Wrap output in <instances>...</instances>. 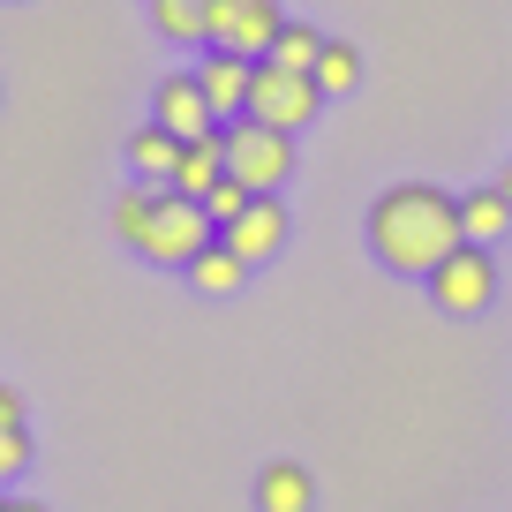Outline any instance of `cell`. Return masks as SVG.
Instances as JSON below:
<instances>
[{
    "mask_svg": "<svg viewBox=\"0 0 512 512\" xmlns=\"http://www.w3.org/2000/svg\"><path fill=\"white\" fill-rule=\"evenodd\" d=\"M362 234H369V256H377L384 272L430 279L467 241V226H460V196L452 189H437V181H392V189L369 204Z\"/></svg>",
    "mask_w": 512,
    "mask_h": 512,
    "instance_id": "6da1fadb",
    "label": "cell"
},
{
    "mask_svg": "<svg viewBox=\"0 0 512 512\" xmlns=\"http://www.w3.org/2000/svg\"><path fill=\"white\" fill-rule=\"evenodd\" d=\"M219 241V219L204 211V196H181V189H159V211H151L144 241H136V256L144 264H159V272H189L196 256Z\"/></svg>",
    "mask_w": 512,
    "mask_h": 512,
    "instance_id": "7a4b0ae2",
    "label": "cell"
},
{
    "mask_svg": "<svg viewBox=\"0 0 512 512\" xmlns=\"http://www.w3.org/2000/svg\"><path fill=\"white\" fill-rule=\"evenodd\" d=\"M226 174L241 181L249 196H287V181H294V136L287 128H272V121H226Z\"/></svg>",
    "mask_w": 512,
    "mask_h": 512,
    "instance_id": "3957f363",
    "label": "cell"
},
{
    "mask_svg": "<svg viewBox=\"0 0 512 512\" xmlns=\"http://www.w3.org/2000/svg\"><path fill=\"white\" fill-rule=\"evenodd\" d=\"M332 106V98L317 91V76H302V68H279V61H256V83H249V121H272L287 128V136H302L317 113Z\"/></svg>",
    "mask_w": 512,
    "mask_h": 512,
    "instance_id": "277c9868",
    "label": "cell"
},
{
    "mask_svg": "<svg viewBox=\"0 0 512 512\" xmlns=\"http://www.w3.org/2000/svg\"><path fill=\"white\" fill-rule=\"evenodd\" d=\"M422 287H430V302L445 309V317H482V309L497 302V256L482 249V241H460Z\"/></svg>",
    "mask_w": 512,
    "mask_h": 512,
    "instance_id": "5b68a950",
    "label": "cell"
},
{
    "mask_svg": "<svg viewBox=\"0 0 512 512\" xmlns=\"http://www.w3.org/2000/svg\"><path fill=\"white\" fill-rule=\"evenodd\" d=\"M279 31H287L279 0H211V46L241 53V61H272Z\"/></svg>",
    "mask_w": 512,
    "mask_h": 512,
    "instance_id": "8992f818",
    "label": "cell"
},
{
    "mask_svg": "<svg viewBox=\"0 0 512 512\" xmlns=\"http://www.w3.org/2000/svg\"><path fill=\"white\" fill-rule=\"evenodd\" d=\"M219 241H226V249H241L249 264H272V256L294 241V211H287V196H249V211H241V219H226V226H219Z\"/></svg>",
    "mask_w": 512,
    "mask_h": 512,
    "instance_id": "52a82bcc",
    "label": "cell"
},
{
    "mask_svg": "<svg viewBox=\"0 0 512 512\" xmlns=\"http://www.w3.org/2000/svg\"><path fill=\"white\" fill-rule=\"evenodd\" d=\"M151 121L174 128L181 144H196V136L226 128L219 113H211V98H204V83H196V68H174V76H159V91H151Z\"/></svg>",
    "mask_w": 512,
    "mask_h": 512,
    "instance_id": "ba28073f",
    "label": "cell"
},
{
    "mask_svg": "<svg viewBox=\"0 0 512 512\" xmlns=\"http://www.w3.org/2000/svg\"><path fill=\"white\" fill-rule=\"evenodd\" d=\"M196 83H204V98H211V113H219V121H241V113H249L256 61H241V53L211 46V53H204V68H196Z\"/></svg>",
    "mask_w": 512,
    "mask_h": 512,
    "instance_id": "9c48e42d",
    "label": "cell"
},
{
    "mask_svg": "<svg viewBox=\"0 0 512 512\" xmlns=\"http://www.w3.org/2000/svg\"><path fill=\"white\" fill-rule=\"evenodd\" d=\"M121 159H128V174H136V181L166 189V181H174V166H181V136H174V128H159V121H144V128L121 144Z\"/></svg>",
    "mask_w": 512,
    "mask_h": 512,
    "instance_id": "30bf717a",
    "label": "cell"
},
{
    "mask_svg": "<svg viewBox=\"0 0 512 512\" xmlns=\"http://www.w3.org/2000/svg\"><path fill=\"white\" fill-rule=\"evenodd\" d=\"M256 512H317V475L302 460H272L256 475Z\"/></svg>",
    "mask_w": 512,
    "mask_h": 512,
    "instance_id": "8fae6325",
    "label": "cell"
},
{
    "mask_svg": "<svg viewBox=\"0 0 512 512\" xmlns=\"http://www.w3.org/2000/svg\"><path fill=\"white\" fill-rule=\"evenodd\" d=\"M219 181H226V128H211V136L181 144V166H174V181H166V189H181V196H211Z\"/></svg>",
    "mask_w": 512,
    "mask_h": 512,
    "instance_id": "7c38bea8",
    "label": "cell"
},
{
    "mask_svg": "<svg viewBox=\"0 0 512 512\" xmlns=\"http://www.w3.org/2000/svg\"><path fill=\"white\" fill-rule=\"evenodd\" d=\"M249 272H256V264H249V256H241V249H226V241H211V249L196 256V264H189V272H181V279H189L196 294H211V302H226V294H241V287H249Z\"/></svg>",
    "mask_w": 512,
    "mask_h": 512,
    "instance_id": "4fadbf2b",
    "label": "cell"
},
{
    "mask_svg": "<svg viewBox=\"0 0 512 512\" xmlns=\"http://www.w3.org/2000/svg\"><path fill=\"white\" fill-rule=\"evenodd\" d=\"M460 226H467V241H482V249H497V241L512 234V204H505V189H467L460 196Z\"/></svg>",
    "mask_w": 512,
    "mask_h": 512,
    "instance_id": "5bb4252c",
    "label": "cell"
},
{
    "mask_svg": "<svg viewBox=\"0 0 512 512\" xmlns=\"http://www.w3.org/2000/svg\"><path fill=\"white\" fill-rule=\"evenodd\" d=\"M151 31L174 46H211V0H151Z\"/></svg>",
    "mask_w": 512,
    "mask_h": 512,
    "instance_id": "9a60e30c",
    "label": "cell"
},
{
    "mask_svg": "<svg viewBox=\"0 0 512 512\" xmlns=\"http://www.w3.org/2000/svg\"><path fill=\"white\" fill-rule=\"evenodd\" d=\"M151 211H159V189H151V181H128V189L113 196V234L136 249V241H144V226H151Z\"/></svg>",
    "mask_w": 512,
    "mask_h": 512,
    "instance_id": "2e32d148",
    "label": "cell"
},
{
    "mask_svg": "<svg viewBox=\"0 0 512 512\" xmlns=\"http://www.w3.org/2000/svg\"><path fill=\"white\" fill-rule=\"evenodd\" d=\"M354 83H362V53H354L347 38H324V61H317V91H324V98H347Z\"/></svg>",
    "mask_w": 512,
    "mask_h": 512,
    "instance_id": "e0dca14e",
    "label": "cell"
},
{
    "mask_svg": "<svg viewBox=\"0 0 512 512\" xmlns=\"http://www.w3.org/2000/svg\"><path fill=\"white\" fill-rule=\"evenodd\" d=\"M272 61H279V68H302V76H317L324 31H317V23H287V31H279V46H272Z\"/></svg>",
    "mask_w": 512,
    "mask_h": 512,
    "instance_id": "ac0fdd59",
    "label": "cell"
},
{
    "mask_svg": "<svg viewBox=\"0 0 512 512\" xmlns=\"http://www.w3.org/2000/svg\"><path fill=\"white\" fill-rule=\"evenodd\" d=\"M23 467H31V430H23V422H0V490H8Z\"/></svg>",
    "mask_w": 512,
    "mask_h": 512,
    "instance_id": "d6986e66",
    "label": "cell"
},
{
    "mask_svg": "<svg viewBox=\"0 0 512 512\" xmlns=\"http://www.w3.org/2000/svg\"><path fill=\"white\" fill-rule=\"evenodd\" d=\"M204 211H211V219H219V226H226V219H241V211H249V189H241V181H234V174H226V181H219V189H211V196H204Z\"/></svg>",
    "mask_w": 512,
    "mask_h": 512,
    "instance_id": "ffe728a7",
    "label": "cell"
},
{
    "mask_svg": "<svg viewBox=\"0 0 512 512\" xmlns=\"http://www.w3.org/2000/svg\"><path fill=\"white\" fill-rule=\"evenodd\" d=\"M0 422H23V392H8V384H0Z\"/></svg>",
    "mask_w": 512,
    "mask_h": 512,
    "instance_id": "44dd1931",
    "label": "cell"
},
{
    "mask_svg": "<svg viewBox=\"0 0 512 512\" xmlns=\"http://www.w3.org/2000/svg\"><path fill=\"white\" fill-rule=\"evenodd\" d=\"M0 512H46V505H38V497H8V490H0Z\"/></svg>",
    "mask_w": 512,
    "mask_h": 512,
    "instance_id": "7402d4cb",
    "label": "cell"
},
{
    "mask_svg": "<svg viewBox=\"0 0 512 512\" xmlns=\"http://www.w3.org/2000/svg\"><path fill=\"white\" fill-rule=\"evenodd\" d=\"M497 189H505V204H512V166H505V174H497Z\"/></svg>",
    "mask_w": 512,
    "mask_h": 512,
    "instance_id": "603a6c76",
    "label": "cell"
},
{
    "mask_svg": "<svg viewBox=\"0 0 512 512\" xmlns=\"http://www.w3.org/2000/svg\"><path fill=\"white\" fill-rule=\"evenodd\" d=\"M0 91H8V83H0Z\"/></svg>",
    "mask_w": 512,
    "mask_h": 512,
    "instance_id": "cb8c5ba5",
    "label": "cell"
}]
</instances>
